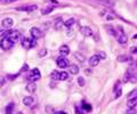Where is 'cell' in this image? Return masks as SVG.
Here are the masks:
<instances>
[{
	"label": "cell",
	"mask_w": 137,
	"mask_h": 114,
	"mask_svg": "<svg viewBox=\"0 0 137 114\" xmlns=\"http://www.w3.org/2000/svg\"><path fill=\"white\" fill-rule=\"evenodd\" d=\"M54 114H67V113H65V112H63V111H58V112H55Z\"/></svg>",
	"instance_id": "35"
},
{
	"label": "cell",
	"mask_w": 137,
	"mask_h": 114,
	"mask_svg": "<svg viewBox=\"0 0 137 114\" xmlns=\"http://www.w3.org/2000/svg\"><path fill=\"white\" fill-rule=\"evenodd\" d=\"M99 60H101V58H99L98 55H93L89 59L90 66H97V65L99 64Z\"/></svg>",
	"instance_id": "9"
},
{
	"label": "cell",
	"mask_w": 137,
	"mask_h": 114,
	"mask_svg": "<svg viewBox=\"0 0 137 114\" xmlns=\"http://www.w3.org/2000/svg\"><path fill=\"white\" fill-rule=\"evenodd\" d=\"M117 38H118V42L121 43V45H124V43H127V41H128V38H127V35L123 33V31L121 32L120 35H117Z\"/></svg>",
	"instance_id": "11"
},
{
	"label": "cell",
	"mask_w": 137,
	"mask_h": 114,
	"mask_svg": "<svg viewBox=\"0 0 137 114\" xmlns=\"http://www.w3.org/2000/svg\"><path fill=\"white\" fill-rule=\"evenodd\" d=\"M40 78H41L40 71H39L38 69H33L32 71H31L30 75H29V80H31L32 82H34V81H38Z\"/></svg>",
	"instance_id": "5"
},
{
	"label": "cell",
	"mask_w": 137,
	"mask_h": 114,
	"mask_svg": "<svg viewBox=\"0 0 137 114\" xmlns=\"http://www.w3.org/2000/svg\"><path fill=\"white\" fill-rule=\"evenodd\" d=\"M30 33H31V35H32L33 39H39V38H41V35H42L41 30H39L38 28H32L30 30Z\"/></svg>",
	"instance_id": "8"
},
{
	"label": "cell",
	"mask_w": 137,
	"mask_h": 114,
	"mask_svg": "<svg viewBox=\"0 0 137 114\" xmlns=\"http://www.w3.org/2000/svg\"><path fill=\"white\" fill-rule=\"evenodd\" d=\"M74 57L77 58L78 60H80V62H85V57L82 56L80 53H74Z\"/></svg>",
	"instance_id": "23"
},
{
	"label": "cell",
	"mask_w": 137,
	"mask_h": 114,
	"mask_svg": "<svg viewBox=\"0 0 137 114\" xmlns=\"http://www.w3.org/2000/svg\"><path fill=\"white\" fill-rule=\"evenodd\" d=\"M14 107H15V104H14V103H9L8 105L6 106V108H5V112H6V114H13Z\"/></svg>",
	"instance_id": "14"
},
{
	"label": "cell",
	"mask_w": 137,
	"mask_h": 114,
	"mask_svg": "<svg viewBox=\"0 0 137 114\" xmlns=\"http://www.w3.org/2000/svg\"><path fill=\"white\" fill-rule=\"evenodd\" d=\"M17 10H22V11H28V13H31V11H34L38 9V6L37 5H30V6H23V7H17Z\"/></svg>",
	"instance_id": "6"
},
{
	"label": "cell",
	"mask_w": 137,
	"mask_h": 114,
	"mask_svg": "<svg viewBox=\"0 0 137 114\" xmlns=\"http://www.w3.org/2000/svg\"><path fill=\"white\" fill-rule=\"evenodd\" d=\"M119 87H120V81H118V82H117V83H116V86H114L113 90H114V91H116V90H117V89H118V88H119Z\"/></svg>",
	"instance_id": "32"
},
{
	"label": "cell",
	"mask_w": 137,
	"mask_h": 114,
	"mask_svg": "<svg viewBox=\"0 0 137 114\" xmlns=\"http://www.w3.org/2000/svg\"><path fill=\"white\" fill-rule=\"evenodd\" d=\"M128 59H129V58L127 57V56H119V57H118V60H119V62H127Z\"/></svg>",
	"instance_id": "27"
},
{
	"label": "cell",
	"mask_w": 137,
	"mask_h": 114,
	"mask_svg": "<svg viewBox=\"0 0 137 114\" xmlns=\"http://www.w3.org/2000/svg\"><path fill=\"white\" fill-rule=\"evenodd\" d=\"M127 105H128L129 108H135V106H136V97H134L133 99H129L128 103H127Z\"/></svg>",
	"instance_id": "19"
},
{
	"label": "cell",
	"mask_w": 137,
	"mask_h": 114,
	"mask_svg": "<svg viewBox=\"0 0 137 114\" xmlns=\"http://www.w3.org/2000/svg\"><path fill=\"white\" fill-rule=\"evenodd\" d=\"M60 53L63 56H66V55H68V53H70V48H68L66 45H63L62 47L60 48Z\"/></svg>",
	"instance_id": "15"
},
{
	"label": "cell",
	"mask_w": 137,
	"mask_h": 114,
	"mask_svg": "<svg viewBox=\"0 0 137 114\" xmlns=\"http://www.w3.org/2000/svg\"><path fill=\"white\" fill-rule=\"evenodd\" d=\"M56 63H57V66H60L61 69H65V67H68V60L66 59V58L60 57V58H57Z\"/></svg>",
	"instance_id": "7"
},
{
	"label": "cell",
	"mask_w": 137,
	"mask_h": 114,
	"mask_svg": "<svg viewBox=\"0 0 137 114\" xmlns=\"http://www.w3.org/2000/svg\"><path fill=\"white\" fill-rule=\"evenodd\" d=\"M126 114H136L135 108H128V110H127V112H126Z\"/></svg>",
	"instance_id": "28"
},
{
	"label": "cell",
	"mask_w": 137,
	"mask_h": 114,
	"mask_svg": "<svg viewBox=\"0 0 137 114\" xmlns=\"http://www.w3.org/2000/svg\"><path fill=\"white\" fill-rule=\"evenodd\" d=\"M53 10H54V7H48V8L43 9V10L41 11V14H42V15H47V14L51 13V11H53Z\"/></svg>",
	"instance_id": "24"
},
{
	"label": "cell",
	"mask_w": 137,
	"mask_h": 114,
	"mask_svg": "<svg viewBox=\"0 0 137 114\" xmlns=\"http://www.w3.org/2000/svg\"><path fill=\"white\" fill-rule=\"evenodd\" d=\"M50 1H53L54 4H57V1H56V0H50Z\"/></svg>",
	"instance_id": "38"
},
{
	"label": "cell",
	"mask_w": 137,
	"mask_h": 114,
	"mask_svg": "<svg viewBox=\"0 0 137 114\" xmlns=\"http://www.w3.org/2000/svg\"><path fill=\"white\" fill-rule=\"evenodd\" d=\"M98 56H99V58H103V59H105V58H106V55H105L103 52L99 53V55H98Z\"/></svg>",
	"instance_id": "31"
},
{
	"label": "cell",
	"mask_w": 137,
	"mask_h": 114,
	"mask_svg": "<svg viewBox=\"0 0 137 114\" xmlns=\"http://www.w3.org/2000/svg\"><path fill=\"white\" fill-rule=\"evenodd\" d=\"M68 72L71 74H78L79 73V67L77 65H71V66H68Z\"/></svg>",
	"instance_id": "17"
},
{
	"label": "cell",
	"mask_w": 137,
	"mask_h": 114,
	"mask_svg": "<svg viewBox=\"0 0 137 114\" xmlns=\"http://www.w3.org/2000/svg\"><path fill=\"white\" fill-rule=\"evenodd\" d=\"M5 38H8L10 41H13L14 43L16 42L17 40H18L19 38H21V33L18 32V31L16 30H13V31H7L6 33H5Z\"/></svg>",
	"instance_id": "1"
},
{
	"label": "cell",
	"mask_w": 137,
	"mask_h": 114,
	"mask_svg": "<svg viewBox=\"0 0 137 114\" xmlns=\"http://www.w3.org/2000/svg\"><path fill=\"white\" fill-rule=\"evenodd\" d=\"M36 89H37V86L33 83V82H32V83H29L28 86H26V91H29V93H31V94L34 93V91H36Z\"/></svg>",
	"instance_id": "18"
},
{
	"label": "cell",
	"mask_w": 137,
	"mask_h": 114,
	"mask_svg": "<svg viewBox=\"0 0 137 114\" xmlns=\"http://www.w3.org/2000/svg\"><path fill=\"white\" fill-rule=\"evenodd\" d=\"M62 24H63V22H62V19H61V18L56 19V24H55V29H58V28H61V26H62Z\"/></svg>",
	"instance_id": "26"
},
{
	"label": "cell",
	"mask_w": 137,
	"mask_h": 114,
	"mask_svg": "<svg viewBox=\"0 0 137 114\" xmlns=\"http://www.w3.org/2000/svg\"><path fill=\"white\" fill-rule=\"evenodd\" d=\"M46 53H47V50H46V49H42V52H40V53H39V56H40V57L45 56V55H46Z\"/></svg>",
	"instance_id": "30"
},
{
	"label": "cell",
	"mask_w": 137,
	"mask_h": 114,
	"mask_svg": "<svg viewBox=\"0 0 137 114\" xmlns=\"http://www.w3.org/2000/svg\"><path fill=\"white\" fill-rule=\"evenodd\" d=\"M74 23H75V19L74 18H70V19H67V21L65 22L64 25L66 26V28H71V26H72Z\"/></svg>",
	"instance_id": "22"
},
{
	"label": "cell",
	"mask_w": 137,
	"mask_h": 114,
	"mask_svg": "<svg viewBox=\"0 0 137 114\" xmlns=\"http://www.w3.org/2000/svg\"><path fill=\"white\" fill-rule=\"evenodd\" d=\"M105 28L107 29V32L110 33L111 35H113V37H117V31H116V29H114V26H112V25H106Z\"/></svg>",
	"instance_id": "16"
},
{
	"label": "cell",
	"mask_w": 137,
	"mask_h": 114,
	"mask_svg": "<svg viewBox=\"0 0 137 114\" xmlns=\"http://www.w3.org/2000/svg\"><path fill=\"white\" fill-rule=\"evenodd\" d=\"M37 45L36 39L33 38H23L22 39V47L25 49H31L32 47Z\"/></svg>",
	"instance_id": "2"
},
{
	"label": "cell",
	"mask_w": 137,
	"mask_h": 114,
	"mask_svg": "<svg viewBox=\"0 0 137 114\" xmlns=\"http://www.w3.org/2000/svg\"><path fill=\"white\" fill-rule=\"evenodd\" d=\"M131 53H133V54H136V47L131 48Z\"/></svg>",
	"instance_id": "36"
},
{
	"label": "cell",
	"mask_w": 137,
	"mask_h": 114,
	"mask_svg": "<svg viewBox=\"0 0 137 114\" xmlns=\"http://www.w3.org/2000/svg\"><path fill=\"white\" fill-rule=\"evenodd\" d=\"M16 114H23V113H22V112H17Z\"/></svg>",
	"instance_id": "39"
},
{
	"label": "cell",
	"mask_w": 137,
	"mask_h": 114,
	"mask_svg": "<svg viewBox=\"0 0 137 114\" xmlns=\"http://www.w3.org/2000/svg\"><path fill=\"white\" fill-rule=\"evenodd\" d=\"M92 73H93L92 70H87V69L85 70V74H92Z\"/></svg>",
	"instance_id": "33"
},
{
	"label": "cell",
	"mask_w": 137,
	"mask_h": 114,
	"mask_svg": "<svg viewBox=\"0 0 137 114\" xmlns=\"http://www.w3.org/2000/svg\"><path fill=\"white\" fill-rule=\"evenodd\" d=\"M13 46H14V42L9 40L8 38H4L1 41H0V47H1L4 50L10 49V48H13Z\"/></svg>",
	"instance_id": "4"
},
{
	"label": "cell",
	"mask_w": 137,
	"mask_h": 114,
	"mask_svg": "<svg viewBox=\"0 0 137 114\" xmlns=\"http://www.w3.org/2000/svg\"><path fill=\"white\" fill-rule=\"evenodd\" d=\"M80 32H81L82 34L85 35V37H90V35L93 34L92 29L88 28V26H82V28L80 29Z\"/></svg>",
	"instance_id": "10"
},
{
	"label": "cell",
	"mask_w": 137,
	"mask_h": 114,
	"mask_svg": "<svg viewBox=\"0 0 137 114\" xmlns=\"http://www.w3.org/2000/svg\"><path fill=\"white\" fill-rule=\"evenodd\" d=\"M68 78V74L66 72H57V71H53L51 73V79L54 80H60V81H64Z\"/></svg>",
	"instance_id": "3"
},
{
	"label": "cell",
	"mask_w": 137,
	"mask_h": 114,
	"mask_svg": "<svg viewBox=\"0 0 137 114\" xmlns=\"http://www.w3.org/2000/svg\"><path fill=\"white\" fill-rule=\"evenodd\" d=\"M13 24H14V21L12 18H5L4 21H2V26L4 28H6V29H8V28H12L13 26Z\"/></svg>",
	"instance_id": "12"
},
{
	"label": "cell",
	"mask_w": 137,
	"mask_h": 114,
	"mask_svg": "<svg viewBox=\"0 0 137 114\" xmlns=\"http://www.w3.org/2000/svg\"><path fill=\"white\" fill-rule=\"evenodd\" d=\"M53 110V107H49V106H47V111H51Z\"/></svg>",
	"instance_id": "37"
},
{
	"label": "cell",
	"mask_w": 137,
	"mask_h": 114,
	"mask_svg": "<svg viewBox=\"0 0 137 114\" xmlns=\"http://www.w3.org/2000/svg\"><path fill=\"white\" fill-rule=\"evenodd\" d=\"M78 84H79L80 87H84V86H85V80H84V78H81V77L78 78Z\"/></svg>",
	"instance_id": "25"
},
{
	"label": "cell",
	"mask_w": 137,
	"mask_h": 114,
	"mask_svg": "<svg viewBox=\"0 0 137 114\" xmlns=\"http://www.w3.org/2000/svg\"><path fill=\"white\" fill-rule=\"evenodd\" d=\"M121 95V89H119L118 91H117V95H116V98H118V97Z\"/></svg>",
	"instance_id": "34"
},
{
	"label": "cell",
	"mask_w": 137,
	"mask_h": 114,
	"mask_svg": "<svg viewBox=\"0 0 137 114\" xmlns=\"http://www.w3.org/2000/svg\"><path fill=\"white\" fill-rule=\"evenodd\" d=\"M17 0H2V4H10V2H15Z\"/></svg>",
	"instance_id": "29"
},
{
	"label": "cell",
	"mask_w": 137,
	"mask_h": 114,
	"mask_svg": "<svg viewBox=\"0 0 137 114\" xmlns=\"http://www.w3.org/2000/svg\"><path fill=\"white\" fill-rule=\"evenodd\" d=\"M82 108H84V112L86 113V112H90L92 111V106L90 105H88V104H86L85 102H82Z\"/></svg>",
	"instance_id": "21"
},
{
	"label": "cell",
	"mask_w": 137,
	"mask_h": 114,
	"mask_svg": "<svg viewBox=\"0 0 137 114\" xmlns=\"http://www.w3.org/2000/svg\"><path fill=\"white\" fill-rule=\"evenodd\" d=\"M130 74H131V69H129L128 71L126 72V74H124V77H123V82H124V83L129 81V79H130V77H131Z\"/></svg>",
	"instance_id": "20"
},
{
	"label": "cell",
	"mask_w": 137,
	"mask_h": 114,
	"mask_svg": "<svg viewBox=\"0 0 137 114\" xmlns=\"http://www.w3.org/2000/svg\"><path fill=\"white\" fill-rule=\"evenodd\" d=\"M0 1H1V0H0Z\"/></svg>",
	"instance_id": "40"
},
{
	"label": "cell",
	"mask_w": 137,
	"mask_h": 114,
	"mask_svg": "<svg viewBox=\"0 0 137 114\" xmlns=\"http://www.w3.org/2000/svg\"><path fill=\"white\" fill-rule=\"evenodd\" d=\"M33 103H34L33 97H24L23 98V104L25 106H31Z\"/></svg>",
	"instance_id": "13"
}]
</instances>
